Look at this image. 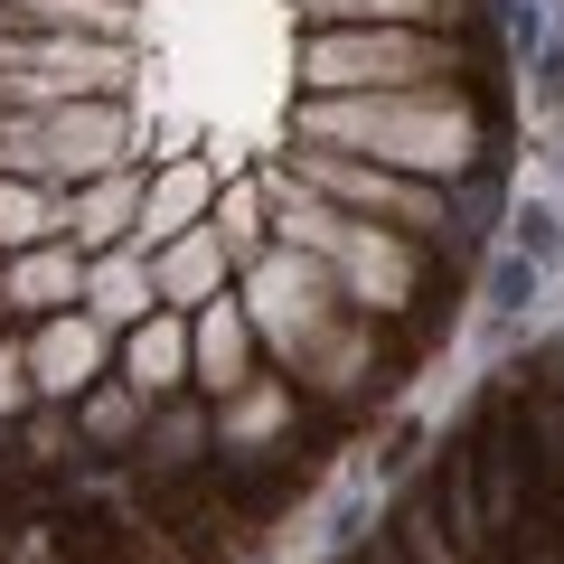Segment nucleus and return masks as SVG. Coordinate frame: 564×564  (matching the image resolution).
<instances>
[{"label":"nucleus","mask_w":564,"mask_h":564,"mask_svg":"<svg viewBox=\"0 0 564 564\" xmlns=\"http://www.w3.org/2000/svg\"><path fill=\"white\" fill-rule=\"evenodd\" d=\"M122 470H132L141 508L161 499V489L198 480V470H217V404H207V395H170V404H151V433H141V452H132Z\"/></svg>","instance_id":"9"},{"label":"nucleus","mask_w":564,"mask_h":564,"mask_svg":"<svg viewBox=\"0 0 564 564\" xmlns=\"http://www.w3.org/2000/svg\"><path fill=\"white\" fill-rule=\"evenodd\" d=\"M188 358H198V395H207V404L245 395V386L263 377V339H254V321H245L236 292L207 302V311H188Z\"/></svg>","instance_id":"11"},{"label":"nucleus","mask_w":564,"mask_h":564,"mask_svg":"<svg viewBox=\"0 0 564 564\" xmlns=\"http://www.w3.org/2000/svg\"><path fill=\"white\" fill-rule=\"evenodd\" d=\"M141 47L113 39H39L0 20V95L10 113H57V104H132Z\"/></svg>","instance_id":"4"},{"label":"nucleus","mask_w":564,"mask_h":564,"mask_svg":"<svg viewBox=\"0 0 564 564\" xmlns=\"http://www.w3.org/2000/svg\"><path fill=\"white\" fill-rule=\"evenodd\" d=\"M85 311H95V321L113 329V339H132V329L151 321V311H161L151 254H132V245H122V254H95V273H85Z\"/></svg>","instance_id":"17"},{"label":"nucleus","mask_w":564,"mask_h":564,"mask_svg":"<svg viewBox=\"0 0 564 564\" xmlns=\"http://www.w3.org/2000/svg\"><path fill=\"white\" fill-rule=\"evenodd\" d=\"M141 188H151V170H141V161L113 170V180H85L66 236H76L85 254H122V245H132V226H141Z\"/></svg>","instance_id":"16"},{"label":"nucleus","mask_w":564,"mask_h":564,"mask_svg":"<svg viewBox=\"0 0 564 564\" xmlns=\"http://www.w3.org/2000/svg\"><path fill=\"white\" fill-rule=\"evenodd\" d=\"M508 132H518V104L499 66L462 85H423V95H292V151H348L433 188L480 180L508 151Z\"/></svg>","instance_id":"1"},{"label":"nucleus","mask_w":564,"mask_h":564,"mask_svg":"<svg viewBox=\"0 0 564 564\" xmlns=\"http://www.w3.org/2000/svg\"><path fill=\"white\" fill-rule=\"evenodd\" d=\"M470 302H480V321H489V329L527 339V321H536V311L555 302V282H545L536 263L518 254V245H489V254L470 263Z\"/></svg>","instance_id":"14"},{"label":"nucleus","mask_w":564,"mask_h":564,"mask_svg":"<svg viewBox=\"0 0 564 564\" xmlns=\"http://www.w3.org/2000/svg\"><path fill=\"white\" fill-rule=\"evenodd\" d=\"M282 170H292L311 198H329V207H348V217H367V226H395V236L452 254V188L404 180V170H377V161H348V151H282ZM452 263H462V254H452ZM462 273H470V263H462Z\"/></svg>","instance_id":"5"},{"label":"nucleus","mask_w":564,"mask_h":564,"mask_svg":"<svg viewBox=\"0 0 564 564\" xmlns=\"http://www.w3.org/2000/svg\"><path fill=\"white\" fill-rule=\"evenodd\" d=\"M141 161L132 104H57V113H10L0 122V180L39 188H85Z\"/></svg>","instance_id":"3"},{"label":"nucleus","mask_w":564,"mask_h":564,"mask_svg":"<svg viewBox=\"0 0 564 564\" xmlns=\"http://www.w3.org/2000/svg\"><path fill=\"white\" fill-rule=\"evenodd\" d=\"M39 414V377H29V329H0V423Z\"/></svg>","instance_id":"24"},{"label":"nucleus","mask_w":564,"mask_h":564,"mask_svg":"<svg viewBox=\"0 0 564 564\" xmlns=\"http://www.w3.org/2000/svg\"><path fill=\"white\" fill-rule=\"evenodd\" d=\"M226 198V170L207 151H180L170 141L161 161H151V188H141V226H132V254H170L180 236H198Z\"/></svg>","instance_id":"7"},{"label":"nucleus","mask_w":564,"mask_h":564,"mask_svg":"<svg viewBox=\"0 0 564 564\" xmlns=\"http://www.w3.org/2000/svg\"><path fill=\"white\" fill-rule=\"evenodd\" d=\"M339 564H404V545H395V527H367V536L348 545Z\"/></svg>","instance_id":"25"},{"label":"nucleus","mask_w":564,"mask_h":564,"mask_svg":"<svg viewBox=\"0 0 564 564\" xmlns=\"http://www.w3.org/2000/svg\"><path fill=\"white\" fill-rule=\"evenodd\" d=\"M76 433H85V462H132L141 433H151V395L122 386V377H104L95 395L76 404Z\"/></svg>","instance_id":"18"},{"label":"nucleus","mask_w":564,"mask_h":564,"mask_svg":"<svg viewBox=\"0 0 564 564\" xmlns=\"http://www.w3.org/2000/svg\"><path fill=\"white\" fill-rule=\"evenodd\" d=\"M113 367H122V339L95 321V311H57V321L29 329V377H39V404H85Z\"/></svg>","instance_id":"8"},{"label":"nucleus","mask_w":564,"mask_h":564,"mask_svg":"<svg viewBox=\"0 0 564 564\" xmlns=\"http://www.w3.org/2000/svg\"><path fill=\"white\" fill-rule=\"evenodd\" d=\"M480 39H443V29H302V95H423V85H462Z\"/></svg>","instance_id":"2"},{"label":"nucleus","mask_w":564,"mask_h":564,"mask_svg":"<svg viewBox=\"0 0 564 564\" xmlns=\"http://www.w3.org/2000/svg\"><path fill=\"white\" fill-rule=\"evenodd\" d=\"M321 433H339V443H348V423H329L321 404L302 395V386L282 377V367H263L245 395L217 404V462H273V452L321 443Z\"/></svg>","instance_id":"6"},{"label":"nucleus","mask_w":564,"mask_h":564,"mask_svg":"<svg viewBox=\"0 0 564 564\" xmlns=\"http://www.w3.org/2000/svg\"><path fill=\"white\" fill-rule=\"evenodd\" d=\"M386 527H395L404 564H470L462 545H452V527H443V508H433V489H423V480H404L395 499H386Z\"/></svg>","instance_id":"22"},{"label":"nucleus","mask_w":564,"mask_h":564,"mask_svg":"<svg viewBox=\"0 0 564 564\" xmlns=\"http://www.w3.org/2000/svg\"><path fill=\"white\" fill-rule=\"evenodd\" d=\"M499 245H518V254L564 292V198H555V188H518V198H508Z\"/></svg>","instance_id":"21"},{"label":"nucleus","mask_w":564,"mask_h":564,"mask_svg":"<svg viewBox=\"0 0 564 564\" xmlns=\"http://www.w3.org/2000/svg\"><path fill=\"white\" fill-rule=\"evenodd\" d=\"M10 29H39V39H113L141 47V0H0Z\"/></svg>","instance_id":"15"},{"label":"nucleus","mask_w":564,"mask_h":564,"mask_svg":"<svg viewBox=\"0 0 564 564\" xmlns=\"http://www.w3.org/2000/svg\"><path fill=\"white\" fill-rule=\"evenodd\" d=\"M518 132L536 141L545 161H564V39H545L518 76Z\"/></svg>","instance_id":"20"},{"label":"nucleus","mask_w":564,"mask_h":564,"mask_svg":"<svg viewBox=\"0 0 564 564\" xmlns=\"http://www.w3.org/2000/svg\"><path fill=\"white\" fill-rule=\"evenodd\" d=\"M151 282H161V311H207L236 292V254H226L217 217L198 226V236H180L170 254H151Z\"/></svg>","instance_id":"13"},{"label":"nucleus","mask_w":564,"mask_h":564,"mask_svg":"<svg viewBox=\"0 0 564 564\" xmlns=\"http://www.w3.org/2000/svg\"><path fill=\"white\" fill-rule=\"evenodd\" d=\"M217 236H226V254H236V273H245V263L273 254V207H263L254 188H226L217 198Z\"/></svg>","instance_id":"23"},{"label":"nucleus","mask_w":564,"mask_h":564,"mask_svg":"<svg viewBox=\"0 0 564 564\" xmlns=\"http://www.w3.org/2000/svg\"><path fill=\"white\" fill-rule=\"evenodd\" d=\"M122 386H141L151 404H170V395H198V358H188V311H151V321L122 339V367H113Z\"/></svg>","instance_id":"12"},{"label":"nucleus","mask_w":564,"mask_h":564,"mask_svg":"<svg viewBox=\"0 0 564 564\" xmlns=\"http://www.w3.org/2000/svg\"><path fill=\"white\" fill-rule=\"evenodd\" d=\"M85 273H95V254H85L76 236L10 254V292H0V321H10V329H39V321H57V311H85Z\"/></svg>","instance_id":"10"},{"label":"nucleus","mask_w":564,"mask_h":564,"mask_svg":"<svg viewBox=\"0 0 564 564\" xmlns=\"http://www.w3.org/2000/svg\"><path fill=\"white\" fill-rule=\"evenodd\" d=\"M555 198H564V161H555Z\"/></svg>","instance_id":"26"},{"label":"nucleus","mask_w":564,"mask_h":564,"mask_svg":"<svg viewBox=\"0 0 564 564\" xmlns=\"http://www.w3.org/2000/svg\"><path fill=\"white\" fill-rule=\"evenodd\" d=\"M76 217V188H39V180H0V254H29V245H57Z\"/></svg>","instance_id":"19"}]
</instances>
